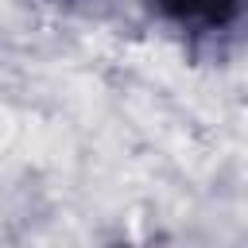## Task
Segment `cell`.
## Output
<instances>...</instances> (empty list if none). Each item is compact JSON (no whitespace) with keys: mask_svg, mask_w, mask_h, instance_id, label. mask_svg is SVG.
Segmentation results:
<instances>
[{"mask_svg":"<svg viewBox=\"0 0 248 248\" xmlns=\"http://www.w3.org/2000/svg\"><path fill=\"white\" fill-rule=\"evenodd\" d=\"M155 16L186 35H217L229 31L240 16V0H151Z\"/></svg>","mask_w":248,"mask_h":248,"instance_id":"obj_1","label":"cell"}]
</instances>
